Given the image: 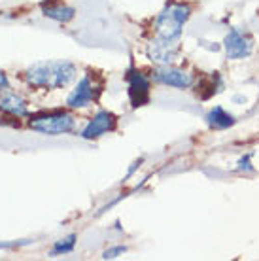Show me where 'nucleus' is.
<instances>
[{"label": "nucleus", "instance_id": "1", "mask_svg": "<svg viewBox=\"0 0 259 261\" xmlns=\"http://www.w3.org/2000/svg\"><path fill=\"white\" fill-rule=\"evenodd\" d=\"M76 76V66L68 61H42L25 70V80L33 87L59 89L65 87Z\"/></svg>", "mask_w": 259, "mask_h": 261}, {"label": "nucleus", "instance_id": "2", "mask_svg": "<svg viewBox=\"0 0 259 261\" xmlns=\"http://www.w3.org/2000/svg\"><path fill=\"white\" fill-rule=\"evenodd\" d=\"M189 19V8L184 4H170L165 8L156 19L157 38L178 40L182 34V27Z\"/></svg>", "mask_w": 259, "mask_h": 261}, {"label": "nucleus", "instance_id": "3", "mask_svg": "<svg viewBox=\"0 0 259 261\" xmlns=\"http://www.w3.org/2000/svg\"><path fill=\"white\" fill-rule=\"evenodd\" d=\"M31 129L44 133V135H63L70 133L74 129V118L68 114H45V116H36L31 119Z\"/></svg>", "mask_w": 259, "mask_h": 261}, {"label": "nucleus", "instance_id": "4", "mask_svg": "<svg viewBox=\"0 0 259 261\" xmlns=\"http://www.w3.org/2000/svg\"><path fill=\"white\" fill-rule=\"evenodd\" d=\"M153 80L159 82L163 85H169V87H178V89H188L193 85V76L188 74L186 70L174 68L170 65H163L153 72Z\"/></svg>", "mask_w": 259, "mask_h": 261}, {"label": "nucleus", "instance_id": "5", "mask_svg": "<svg viewBox=\"0 0 259 261\" xmlns=\"http://www.w3.org/2000/svg\"><path fill=\"white\" fill-rule=\"evenodd\" d=\"M180 51V46L176 44V40H165L156 38L148 46V57L157 65H170L176 59V55Z\"/></svg>", "mask_w": 259, "mask_h": 261}, {"label": "nucleus", "instance_id": "6", "mask_svg": "<svg viewBox=\"0 0 259 261\" xmlns=\"http://www.w3.org/2000/svg\"><path fill=\"white\" fill-rule=\"evenodd\" d=\"M223 46H225V53L229 59H244L252 53V40L237 29L227 34Z\"/></svg>", "mask_w": 259, "mask_h": 261}, {"label": "nucleus", "instance_id": "7", "mask_svg": "<svg viewBox=\"0 0 259 261\" xmlns=\"http://www.w3.org/2000/svg\"><path fill=\"white\" fill-rule=\"evenodd\" d=\"M129 97H131V102L135 108L138 106H144L146 102L149 100V82L148 78L140 74V72L136 70H131L129 76Z\"/></svg>", "mask_w": 259, "mask_h": 261}, {"label": "nucleus", "instance_id": "8", "mask_svg": "<svg viewBox=\"0 0 259 261\" xmlns=\"http://www.w3.org/2000/svg\"><path fill=\"white\" fill-rule=\"evenodd\" d=\"M116 129V116L112 114V112H98L95 118L91 119L89 125L84 129L82 133V137L84 138H98L102 137L104 133H108V130H114Z\"/></svg>", "mask_w": 259, "mask_h": 261}, {"label": "nucleus", "instance_id": "9", "mask_svg": "<svg viewBox=\"0 0 259 261\" xmlns=\"http://www.w3.org/2000/svg\"><path fill=\"white\" fill-rule=\"evenodd\" d=\"M91 100H95V87H93V82H91L89 76H85V78L80 80L76 89L68 95L66 105L70 108H84V106L89 105Z\"/></svg>", "mask_w": 259, "mask_h": 261}, {"label": "nucleus", "instance_id": "10", "mask_svg": "<svg viewBox=\"0 0 259 261\" xmlns=\"http://www.w3.org/2000/svg\"><path fill=\"white\" fill-rule=\"evenodd\" d=\"M0 110L6 112V114H12V116H27V105L25 100L15 95L12 91H2L0 93Z\"/></svg>", "mask_w": 259, "mask_h": 261}, {"label": "nucleus", "instance_id": "11", "mask_svg": "<svg viewBox=\"0 0 259 261\" xmlns=\"http://www.w3.org/2000/svg\"><path fill=\"white\" fill-rule=\"evenodd\" d=\"M42 12H44L45 17H49V19H55V21H61V23H66V21H70L74 17V10L65 4H42Z\"/></svg>", "mask_w": 259, "mask_h": 261}, {"label": "nucleus", "instance_id": "12", "mask_svg": "<svg viewBox=\"0 0 259 261\" xmlns=\"http://www.w3.org/2000/svg\"><path fill=\"white\" fill-rule=\"evenodd\" d=\"M206 121H208V125L214 127V129H227V127H231V125L235 123V118L231 114H227L223 108L216 106L214 110L208 112Z\"/></svg>", "mask_w": 259, "mask_h": 261}, {"label": "nucleus", "instance_id": "13", "mask_svg": "<svg viewBox=\"0 0 259 261\" xmlns=\"http://www.w3.org/2000/svg\"><path fill=\"white\" fill-rule=\"evenodd\" d=\"M74 242H76V237L70 235L68 239H65V241H59L55 246H53L51 254L53 255H59V254H66V252H72V248H74Z\"/></svg>", "mask_w": 259, "mask_h": 261}, {"label": "nucleus", "instance_id": "14", "mask_svg": "<svg viewBox=\"0 0 259 261\" xmlns=\"http://www.w3.org/2000/svg\"><path fill=\"white\" fill-rule=\"evenodd\" d=\"M125 250H127L125 246H117V248L106 250V252H104V257H106V259H114V257H117V254H123Z\"/></svg>", "mask_w": 259, "mask_h": 261}, {"label": "nucleus", "instance_id": "15", "mask_svg": "<svg viewBox=\"0 0 259 261\" xmlns=\"http://www.w3.org/2000/svg\"><path fill=\"white\" fill-rule=\"evenodd\" d=\"M10 89V82H8V76L4 74V70H0V93L8 91Z\"/></svg>", "mask_w": 259, "mask_h": 261}]
</instances>
